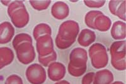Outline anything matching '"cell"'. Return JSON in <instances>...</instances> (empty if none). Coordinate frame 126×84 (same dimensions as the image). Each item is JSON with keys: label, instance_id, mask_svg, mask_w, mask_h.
Masks as SVG:
<instances>
[{"label": "cell", "instance_id": "17", "mask_svg": "<svg viewBox=\"0 0 126 84\" xmlns=\"http://www.w3.org/2000/svg\"><path fill=\"white\" fill-rule=\"evenodd\" d=\"M52 30L50 26L46 23H40L34 28L33 31V38L35 40L44 35H51Z\"/></svg>", "mask_w": 126, "mask_h": 84}, {"label": "cell", "instance_id": "6", "mask_svg": "<svg viewBox=\"0 0 126 84\" xmlns=\"http://www.w3.org/2000/svg\"><path fill=\"white\" fill-rule=\"evenodd\" d=\"M15 50L18 60L23 64H29L35 59V52L32 43H22L18 46Z\"/></svg>", "mask_w": 126, "mask_h": 84}, {"label": "cell", "instance_id": "9", "mask_svg": "<svg viewBox=\"0 0 126 84\" xmlns=\"http://www.w3.org/2000/svg\"><path fill=\"white\" fill-rule=\"evenodd\" d=\"M66 68L64 65L59 62H53L49 65L48 76L52 81H59L64 77Z\"/></svg>", "mask_w": 126, "mask_h": 84}, {"label": "cell", "instance_id": "24", "mask_svg": "<svg viewBox=\"0 0 126 84\" xmlns=\"http://www.w3.org/2000/svg\"><path fill=\"white\" fill-rule=\"evenodd\" d=\"M84 3L89 8H99L104 5L105 1H84Z\"/></svg>", "mask_w": 126, "mask_h": 84}, {"label": "cell", "instance_id": "23", "mask_svg": "<svg viewBox=\"0 0 126 84\" xmlns=\"http://www.w3.org/2000/svg\"><path fill=\"white\" fill-rule=\"evenodd\" d=\"M4 84H23L22 78L16 75H12L6 78Z\"/></svg>", "mask_w": 126, "mask_h": 84}, {"label": "cell", "instance_id": "3", "mask_svg": "<svg viewBox=\"0 0 126 84\" xmlns=\"http://www.w3.org/2000/svg\"><path fill=\"white\" fill-rule=\"evenodd\" d=\"M111 63L118 70L126 69V41L125 40L113 42L110 48Z\"/></svg>", "mask_w": 126, "mask_h": 84}, {"label": "cell", "instance_id": "19", "mask_svg": "<svg viewBox=\"0 0 126 84\" xmlns=\"http://www.w3.org/2000/svg\"><path fill=\"white\" fill-rule=\"evenodd\" d=\"M103 14L100 11H90L86 14L85 18V22L89 28L94 29V21L98 16Z\"/></svg>", "mask_w": 126, "mask_h": 84}, {"label": "cell", "instance_id": "21", "mask_svg": "<svg viewBox=\"0 0 126 84\" xmlns=\"http://www.w3.org/2000/svg\"><path fill=\"white\" fill-rule=\"evenodd\" d=\"M31 6L36 10L42 11L46 10L51 3L50 1H30Z\"/></svg>", "mask_w": 126, "mask_h": 84}, {"label": "cell", "instance_id": "11", "mask_svg": "<svg viewBox=\"0 0 126 84\" xmlns=\"http://www.w3.org/2000/svg\"><path fill=\"white\" fill-rule=\"evenodd\" d=\"M69 13V6L64 2H56L52 6L51 14L57 20H63L66 18L68 16Z\"/></svg>", "mask_w": 126, "mask_h": 84}, {"label": "cell", "instance_id": "2", "mask_svg": "<svg viewBox=\"0 0 126 84\" xmlns=\"http://www.w3.org/2000/svg\"><path fill=\"white\" fill-rule=\"evenodd\" d=\"M8 14L13 25L16 28L25 27L29 22V14L25 4L21 1H14L8 8Z\"/></svg>", "mask_w": 126, "mask_h": 84}, {"label": "cell", "instance_id": "22", "mask_svg": "<svg viewBox=\"0 0 126 84\" xmlns=\"http://www.w3.org/2000/svg\"><path fill=\"white\" fill-rule=\"evenodd\" d=\"M115 16H117L120 19L126 21V1L124 0L117 10Z\"/></svg>", "mask_w": 126, "mask_h": 84}, {"label": "cell", "instance_id": "1", "mask_svg": "<svg viewBox=\"0 0 126 84\" xmlns=\"http://www.w3.org/2000/svg\"><path fill=\"white\" fill-rule=\"evenodd\" d=\"M79 31V26L77 22L67 20L63 22L59 26L56 38V45L61 50L67 49L76 41Z\"/></svg>", "mask_w": 126, "mask_h": 84}, {"label": "cell", "instance_id": "15", "mask_svg": "<svg viewBox=\"0 0 126 84\" xmlns=\"http://www.w3.org/2000/svg\"><path fill=\"white\" fill-rule=\"evenodd\" d=\"M14 59V53L8 47L0 48V70L10 65Z\"/></svg>", "mask_w": 126, "mask_h": 84}, {"label": "cell", "instance_id": "26", "mask_svg": "<svg viewBox=\"0 0 126 84\" xmlns=\"http://www.w3.org/2000/svg\"><path fill=\"white\" fill-rule=\"evenodd\" d=\"M94 72H90L88 73L87 74L85 75L82 78L81 84H91L92 82L93 81L94 78Z\"/></svg>", "mask_w": 126, "mask_h": 84}, {"label": "cell", "instance_id": "12", "mask_svg": "<svg viewBox=\"0 0 126 84\" xmlns=\"http://www.w3.org/2000/svg\"><path fill=\"white\" fill-rule=\"evenodd\" d=\"M113 80L112 73L109 70L103 69L94 73L93 84H111Z\"/></svg>", "mask_w": 126, "mask_h": 84}, {"label": "cell", "instance_id": "4", "mask_svg": "<svg viewBox=\"0 0 126 84\" xmlns=\"http://www.w3.org/2000/svg\"><path fill=\"white\" fill-rule=\"evenodd\" d=\"M89 55L92 64L96 69H103L109 62V57L105 47L100 43H95L89 48Z\"/></svg>", "mask_w": 126, "mask_h": 84}, {"label": "cell", "instance_id": "10", "mask_svg": "<svg viewBox=\"0 0 126 84\" xmlns=\"http://www.w3.org/2000/svg\"><path fill=\"white\" fill-rule=\"evenodd\" d=\"M15 29L10 22H5L0 24V44H6L13 38Z\"/></svg>", "mask_w": 126, "mask_h": 84}, {"label": "cell", "instance_id": "27", "mask_svg": "<svg viewBox=\"0 0 126 84\" xmlns=\"http://www.w3.org/2000/svg\"><path fill=\"white\" fill-rule=\"evenodd\" d=\"M55 84H69V82L66 81V80H61V81L56 83Z\"/></svg>", "mask_w": 126, "mask_h": 84}, {"label": "cell", "instance_id": "5", "mask_svg": "<svg viewBox=\"0 0 126 84\" xmlns=\"http://www.w3.org/2000/svg\"><path fill=\"white\" fill-rule=\"evenodd\" d=\"M88 61L87 52L85 49L76 48L72 50L69 55L68 69H86Z\"/></svg>", "mask_w": 126, "mask_h": 84}, {"label": "cell", "instance_id": "14", "mask_svg": "<svg viewBox=\"0 0 126 84\" xmlns=\"http://www.w3.org/2000/svg\"><path fill=\"white\" fill-rule=\"evenodd\" d=\"M111 36L115 40H123L126 38V23L121 21L115 22L111 28Z\"/></svg>", "mask_w": 126, "mask_h": 84}, {"label": "cell", "instance_id": "7", "mask_svg": "<svg viewBox=\"0 0 126 84\" xmlns=\"http://www.w3.org/2000/svg\"><path fill=\"white\" fill-rule=\"evenodd\" d=\"M26 77L32 84H42L46 80V72L41 65L35 63L26 70Z\"/></svg>", "mask_w": 126, "mask_h": 84}, {"label": "cell", "instance_id": "25", "mask_svg": "<svg viewBox=\"0 0 126 84\" xmlns=\"http://www.w3.org/2000/svg\"><path fill=\"white\" fill-rule=\"evenodd\" d=\"M122 1H110L109 4V8L110 13L113 15H115L117 10L119 7L120 4L122 3Z\"/></svg>", "mask_w": 126, "mask_h": 84}, {"label": "cell", "instance_id": "29", "mask_svg": "<svg viewBox=\"0 0 126 84\" xmlns=\"http://www.w3.org/2000/svg\"><path fill=\"white\" fill-rule=\"evenodd\" d=\"M124 84L123 82H120V81H117V82H113V84Z\"/></svg>", "mask_w": 126, "mask_h": 84}, {"label": "cell", "instance_id": "16", "mask_svg": "<svg viewBox=\"0 0 126 84\" xmlns=\"http://www.w3.org/2000/svg\"><path fill=\"white\" fill-rule=\"evenodd\" d=\"M112 22L108 16L103 14H100L94 21V29L100 31H107L110 29Z\"/></svg>", "mask_w": 126, "mask_h": 84}, {"label": "cell", "instance_id": "28", "mask_svg": "<svg viewBox=\"0 0 126 84\" xmlns=\"http://www.w3.org/2000/svg\"><path fill=\"white\" fill-rule=\"evenodd\" d=\"M1 2L3 3V5H5V6H9L10 3H11L10 1H1Z\"/></svg>", "mask_w": 126, "mask_h": 84}, {"label": "cell", "instance_id": "8", "mask_svg": "<svg viewBox=\"0 0 126 84\" xmlns=\"http://www.w3.org/2000/svg\"><path fill=\"white\" fill-rule=\"evenodd\" d=\"M36 48L39 57H46L51 54L54 51L51 36L47 35L39 37L36 40Z\"/></svg>", "mask_w": 126, "mask_h": 84}, {"label": "cell", "instance_id": "18", "mask_svg": "<svg viewBox=\"0 0 126 84\" xmlns=\"http://www.w3.org/2000/svg\"><path fill=\"white\" fill-rule=\"evenodd\" d=\"M26 42H30L32 43V39L29 35L27 33H20L15 36L13 40V47L15 49L17 48L18 46L22 43Z\"/></svg>", "mask_w": 126, "mask_h": 84}, {"label": "cell", "instance_id": "13", "mask_svg": "<svg viewBox=\"0 0 126 84\" xmlns=\"http://www.w3.org/2000/svg\"><path fill=\"white\" fill-rule=\"evenodd\" d=\"M96 39V35L94 31L89 29H83L79 34L78 41L83 47H88L93 43Z\"/></svg>", "mask_w": 126, "mask_h": 84}, {"label": "cell", "instance_id": "20", "mask_svg": "<svg viewBox=\"0 0 126 84\" xmlns=\"http://www.w3.org/2000/svg\"><path fill=\"white\" fill-rule=\"evenodd\" d=\"M57 59V53L54 51L51 54L46 57H39V61L44 67H48L52 63L54 62Z\"/></svg>", "mask_w": 126, "mask_h": 84}]
</instances>
